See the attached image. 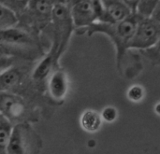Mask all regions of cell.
Wrapping results in <instances>:
<instances>
[{"label":"cell","mask_w":160,"mask_h":154,"mask_svg":"<svg viewBox=\"0 0 160 154\" xmlns=\"http://www.w3.org/2000/svg\"><path fill=\"white\" fill-rule=\"evenodd\" d=\"M141 16L137 13L131 14L128 18L113 23L96 22L87 28L78 32V35H87L89 36L95 34H103L109 36L113 42L116 49V59L119 65L120 61L124 58L128 50V43L134 34L137 23Z\"/></svg>","instance_id":"1"},{"label":"cell","mask_w":160,"mask_h":154,"mask_svg":"<svg viewBox=\"0 0 160 154\" xmlns=\"http://www.w3.org/2000/svg\"><path fill=\"white\" fill-rule=\"evenodd\" d=\"M38 34L16 25L0 30V48L21 59L30 53L33 56L39 51Z\"/></svg>","instance_id":"2"},{"label":"cell","mask_w":160,"mask_h":154,"mask_svg":"<svg viewBox=\"0 0 160 154\" xmlns=\"http://www.w3.org/2000/svg\"><path fill=\"white\" fill-rule=\"evenodd\" d=\"M50 25L52 26L53 36L51 51H52L59 59L67 50L72 32L75 30L69 7L67 4H55L53 6Z\"/></svg>","instance_id":"3"},{"label":"cell","mask_w":160,"mask_h":154,"mask_svg":"<svg viewBox=\"0 0 160 154\" xmlns=\"http://www.w3.org/2000/svg\"><path fill=\"white\" fill-rule=\"evenodd\" d=\"M53 6L50 0H29L25 9L18 16L17 25L38 35L51 24Z\"/></svg>","instance_id":"4"},{"label":"cell","mask_w":160,"mask_h":154,"mask_svg":"<svg viewBox=\"0 0 160 154\" xmlns=\"http://www.w3.org/2000/svg\"><path fill=\"white\" fill-rule=\"evenodd\" d=\"M103 5L100 0H79L69 7L71 18L78 33L96 22H98L102 11Z\"/></svg>","instance_id":"5"},{"label":"cell","mask_w":160,"mask_h":154,"mask_svg":"<svg viewBox=\"0 0 160 154\" xmlns=\"http://www.w3.org/2000/svg\"><path fill=\"white\" fill-rule=\"evenodd\" d=\"M160 38V23L153 17H141L128 43V50H145Z\"/></svg>","instance_id":"6"},{"label":"cell","mask_w":160,"mask_h":154,"mask_svg":"<svg viewBox=\"0 0 160 154\" xmlns=\"http://www.w3.org/2000/svg\"><path fill=\"white\" fill-rule=\"evenodd\" d=\"M37 142L38 137L30 125L25 123H16L12 127L7 154H32Z\"/></svg>","instance_id":"7"},{"label":"cell","mask_w":160,"mask_h":154,"mask_svg":"<svg viewBox=\"0 0 160 154\" xmlns=\"http://www.w3.org/2000/svg\"><path fill=\"white\" fill-rule=\"evenodd\" d=\"M28 108L24 101L9 92H0V114L11 123H20L27 117Z\"/></svg>","instance_id":"8"},{"label":"cell","mask_w":160,"mask_h":154,"mask_svg":"<svg viewBox=\"0 0 160 154\" xmlns=\"http://www.w3.org/2000/svg\"><path fill=\"white\" fill-rule=\"evenodd\" d=\"M68 76L61 68H55L47 79V89L54 101H62L68 92Z\"/></svg>","instance_id":"9"},{"label":"cell","mask_w":160,"mask_h":154,"mask_svg":"<svg viewBox=\"0 0 160 154\" xmlns=\"http://www.w3.org/2000/svg\"><path fill=\"white\" fill-rule=\"evenodd\" d=\"M58 58L56 54L50 51L36 65L31 74V80L36 83H42L44 80H47L52 72L56 68Z\"/></svg>","instance_id":"10"},{"label":"cell","mask_w":160,"mask_h":154,"mask_svg":"<svg viewBox=\"0 0 160 154\" xmlns=\"http://www.w3.org/2000/svg\"><path fill=\"white\" fill-rule=\"evenodd\" d=\"M20 61L0 75V92H9L22 83L25 75L22 67L19 65Z\"/></svg>","instance_id":"11"},{"label":"cell","mask_w":160,"mask_h":154,"mask_svg":"<svg viewBox=\"0 0 160 154\" xmlns=\"http://www.w3.org/2000/svg\"><path fill=\"white\" fill-rule=\"evenodd\" d=\"M131 14H133V12L129 9V7L122 1H118L104 7L98 22L109 23L118 22L128 18Z\"/></svg>","instance_id":"12"},{"label":"cell","mask_w":160,"mask_h":154,"mask_svg":"<svg viewBox=\"0 0 160 154\" xmlns=\"http://www.w3.org/2000/svg\"><path fill=\"white\" fill-rule=\"evenodd\" d=\"M102 124L101 115L93 109H87L83 111L81 116V125L88 133L98 132Z\"/></svg>","instance_id":"13"},{"label":"cell","mask_w":160,"mask_h":154,"mask_svg":"<svg viewBox=\"0 0 160 154\" xmlns=\"http://www.w3.org/2000/svg\"><path fill=\"white\" fill-rule=\"evenodd\" d=\"M12 127V123L2 116L0 119V154H7Z\"/></svg>","instance_id":"14"},{"label":"cell","mask_w":160,"mask_h":154,"mask_svg":"<svg viewBox=\"0 0 160 154\" xmlns=\"http://www.w3.org/2000/svg\"><path fill=\"white\" fill-rule=\"evenodd\" d=\"M19 18L15 12L0 4V30L14 27L18 24Z\"/></svg>","instance_id":"15"},{"label":"cell","mask_w":160,"mask_h":154,"mask_svg":"<svg viewBox=\"0 0 160 154\" xmlns=\"http://www.w3.org/2000/svg\"><path fill=\"white\" fill-rule=\"evenodd\" d=\"M159 3L160 0H139L135 13L141 17H152Z\"/></svg>","instance_id":"16"},{"label":"cell","mask_w":160,"mask_h":154,"mask_svg":"<svg viewBox=\"0 0 160 154\" xmlns=\"http://www.w3.org/2000/svg\"><path fill=\"white\" fill-rule=\"evenodd\" d=\"M142 55L146 58L153 65L160 66V38L152 47L140 51Z\"/></svg>","instance_id":"17"},{"label":"cell","mask_w":160,"mask_h":154,"mask_svg":"<svg viewBox=\"0 0 160 154\" xmlns=\"http://www.w3.org/2000/svg\"><path fill=\"white\" fill-rule=\"evenodd\" d=\"M22 60L9 52L5 51L0 48V75L5 72L7 69L14 65L18 61Z\"/></svg>","instance_id":"18"},{"label":"cell","mask_w":160,"mask_h":154,"mask_svg":"<svg viewBox=\"0 0 160 154\" xmlns=\"http://www.w3.org/2000/svg\"><path fill=\"white\" fill-rule=\"evenodd\" d=\"M29 0H0V4L9 8L13 12L17 14V16L21 15L22 11L25 9Z\"/></svg>","instance_id":"19"},{"label":"cell","mask_w":160,"mask_h":154,"mask_svg":"<svg viewBox=\"0 0 160 154\" xmlns=\"http://www.w3.org/2000/svg\"><path fill=\"white\" fill-rule=\"evenodd\" d=\"M128 97L133 102H140L144 97V89L141 85H133L128 91Z\"/></svg>","instance_id":"20"},{"label":"cell","mask_w":160,"mask_h":154,"mask_svg":"<svg viewBox=\"0 0 160 154\" xmlns=\"http://www.w3.org/2000/svg\"><path fill=\"white\" fill-rule=\"evenodd\" d=\"M100 115L103 121L107 123H112L117 119L118 112H117V109L113 107H106L102 110Z\"/></svg>","instance_id":"21"},{"label":"cell","mask_w":160,"mask_h":154,"mask_svg":"<svg viewBox=\"0 0 160 154\" xmlns=\"http://www.w3.org/2000/svg\"><path fill=\"white\" fill-rule=\"evenodd\" d=\"M125 5H127L129 9L135 13L136 12V8H137V6H138V3H139V0H121Z\"/></svg>","instance_id":"22"},{"label":"cell","mask_w":160,"mask_h":154,"mask_svg":"<svg viewBox=\"0 0 160 154\" xmlns=\"http://www.w3.org/2000/svg\"><path fill=\"white\" fill-rule=\"evenodd\" d=\"M152 17H153L154 19H156V20H157V21H158V22L160 23V3H159V5L158 6V7L156 8L155 12L153 13Z\"/></svg>","instance_id":"23"},{"label":"cell","mask_w":160,"mask_h":154,"mask_svg":"<svg viewBox=\"0 0 160 154\" xmlns=\"http://www.w3.org/2000/svg\"><path fill=\"white\" fill-rule=\"evenodd\" d=\"M103 7H106L108 5H111V4H113L115 2H118V1H121V0H100Z\"/></svg>","instance_id":"24"},{"label":"cell","mask_w":160,"mask_h":154,"mask_svg":"<svg viewBox=\"0 0 160 154\" xmlns=\"http://www.w3.org/2000/svg\"><path fill=\"white\" fill-rule=\"evenodd\" d=\"M53 5L55 4H66L67 3V0H50Z\"/></svg>","instance_id":"25"},{"label":"cell","mask_w":160,"mask_h":154,"mask_svg":"<svg viewBox=\"0 0 160 154\" xmlns=\"http://www.w3.org/2000/svg\"><path fill=\"white\" fill-rule=\"evenodd\" d=\"M77 1H79V0H67V3H66V4H67L68 7H70L72 4H74V3L77 2Z\"/></svg>","instance_id":"26"},{"label":"cell","mask_w":160,"mask_h":154,"mask_svg":"<svg viewBox=\"0 0 160 154\" xmlns=\"http://www.w3.org/2000/svg\"><path fill=\"white\" fill-rule=\"evenodd\" d=\"M155 109H156L157 113H158V114H159V115H160V103H158V105L156 106V108H155Z\"/></svg>","instance_id":"27"},{"label":"cell","mask_w":160,"mask_h":154,"mask_svg":"<svg viewBox=\"0 0 160 154\" xmlns=\"http://www.w3.org/2000/svg\"><path fill=\"white\" fill-rule=\"evenodd\" d=\"M1 118H2V115H1V114H0V119H1Z\"/></svg>","instance_id":"28"}]
</instances>
